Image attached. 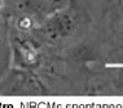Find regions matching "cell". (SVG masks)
Returning a JSON list of instances; mask_svg holds the SVG:
<instances>
[{"label":"cell","instance_id":"obj_1","mask_svg":"<svg viewBox=\"0 0 123 108\" xmlns=\"http://www.w3.org/2000/svg\"><path fill=\"white\" fill-rule=\"evenodd\" d=\"M0 5H1V0H0Z\"/></svg>","mask_w":123,"mask_h":108}]
</instances>
